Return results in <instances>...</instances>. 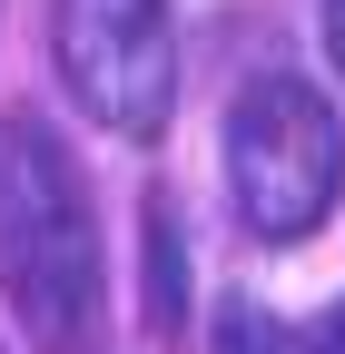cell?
<instances>
[{"instance_id":"obj_3","label":"cell","mask_w":345,"mask_h":354,"mask_svg":"<svg viewBox=\"0 0 345 354\" xmlns=\"http://www.w3.org/2000/svg\"><path fill=\"white\" fill-rule=\"evenodd\" d=\"M50 50L69 99L109 138H168L178 118V20L168 0H50Z\"/></svg>"},{"instance_id":"obj_7","label":"cell","mask_w":345,"mask_h":354,"mask_svg":"<svg viewBox=\"0 0 345 354\" xmlns=\"http://www.w3.org/2000/svg\"><path fill=\"white\" fill-rule=\"evenodd\" d=\"M326 39H335V69H345V0H326Z\"/></svg>"},{"instance_id":"obj_4","label":"cell","mask_w":345,"mask_h":354,"mask_svg":"<svg viewBox=\"0 0 345 354\" xmlns=\"http://www.w3.org/2000/svg\"><path fill=\"white\" fill-rule=\"evenodd\" d=\"M188 325V256H178V216L148 207V335Z\"/></svg>"},{"instance_id":"obj_6","label":"cell","mask_w":345,"mask_h":354,"mask_svg":"<svg viewBox=\"0 0 345 354\" xmlns=\"http://www.w3.org/2000/svg\"><path fill=\"white\" fill-rule=\"evenodd\" d=\"M306 354H345V295L316 315V335H306Z\"/></svg>"},{"instance_id":"obj_5","label":"cell","mask_w":345,"mask_h":354,"mask_svg":"<svg viewBox=\"0 0 345 354\" xmlns=\"http://www.w3.org/2000/svg\"><path fill=\"white\" fill-rule=\"evenodd\" d=\"M207 354H306V344H296L286 325H267L256 305H227V315H218V344H207Z\"/></svg>"},{"instance_id":"obj_1","label":"cell","mask_w":345,"mask_h":354,"mask_svg":"<svg viewBox=\"0 0 345 354\" xmlns=\"http://www.w3.org/2000/svg\"><path fill=\"white\" fill-rule=\"evenodd\" d=\"M0 295L39 354H99L109 335L99 197L39 109H0Z\"/></svg>"},{"instance_id":"obj_2","label":"cell","mask_w":345,"mask_h":354,"mask_svg":"<svg viewBox=\"0 0 345 354\" xmlns=\"http://www.w3.org/2000/svg\"><path fill=\"white\" fill-rule=\"evenodd\" d=\"M227 197L256 246H306L345 197V118L296 69H267L227 109Z\"/></svg>"}]
</instances>
